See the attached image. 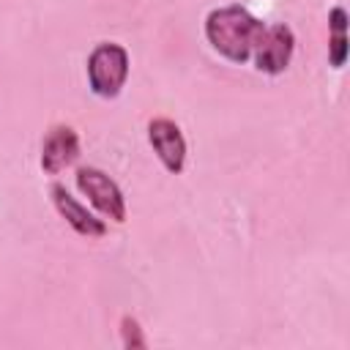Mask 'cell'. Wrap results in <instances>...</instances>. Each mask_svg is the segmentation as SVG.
I'll use <instances>...</instances> for the list:
<instances>
[{
    "mask_svg": "<svg viewBox=\"0 0 350 350\" xmlns=\"http://www.w3.org/2000/svg\"><path fill=\"white\" fill-rule=\"evenodd\" d=\"M202 30L213 52H219L230 63L243 66L252 60V52L265 30V22L257 19L249 8L230 3V5H219L208 11Z\"/></svg>",
    "mask_w": 350,
    "mask_h": 350,
    "instance_id": "obj_1",
    "label": "cell"
},
{
    "mask_svg": "<svg viewBox=\"0 0 350 350\" xmlns=\"http://www.w3.org/2000/svg\"><path fill=\"white\" fill-rule=\"evenodd\" d=\"M148 142L167 172L180 175L186 167V137L180 126L170 118H153L148 123Z\"/></svg>",
    "mask_w": 350,
    "mask_h": 350,
    "instance_id": "obj_5",
    "label": "cell"
},
{
    "mask_svg": "<svg viewBox=\"0 0 350 350\" xmlns=\"http://www.w3.org/2000/svg\"><path fill=\"white\" fill-rule=\"evenodd\" d=\"M49 194H52V202H55L57 213L71 224V230H74L77 235H85V238H101V235L107 232V221H104V219H96V216H93L77 197H71V194L66 191L63 183H52Z\"/></svg>",
    "mask_w": 350,
    "mask_h": 350,
    "instance_id": "obj_7",
    "label": "cell"
},
{
    "mask_svg": "<svg viewBox=\"0 0 350 350\" xmlns=\"http://www.w3.org/2000/svg\"><path fill=\"white\" fill-rule=\"evenodd\" d=\"M328 63L334 68H342L347 63V11L342 5H334L328 14Z\"/></svg>",
    "mask_w": 350,
    "mask_h": 350,
    "instance_id": "obj_8",
    "label": "cell"
},
{
    "mask_svg": "<svg viewBox=\"0 0 350 350\" xmlns=\"http://www.w3.org/2000/svg\"><path fill=\"white\" fill-rule=\"evenodd\" d=\"M129 79V52L123 44L101 41L88 55V85L98 98H115Z\"/></svg>",
    "mask_w": 350,
    "mask_h": 350,
    "instance_id": "obj_2",
    "label": "cell"
},
{
    "mask_svg": "<svg viewBox=\"0 0 350 350\" xmlns=\"http://www.w3.org/2000/svg\"><path fill=\"white\" fill-rule=\"evenodd\" d=\"M120 339H123V347H129V350H142V347H148V339H145V334H142V325H139V320L131 317V314H123V317H120Z\"/></svg>",
    "mask_w": 350,
    "mask_h": 350,
    "instance_id": "obj_9",
    "label": "cell"
},
{
    "mask_svg": "<svg viewBox=\"0 0 350 350\" xmlns=\"http://www.w3.org/2000/svg\"><path fill=\"white\" fill-rule=\"evenodd\" d=\"M77 159H79V134L66 123L52 126L41 142V170L46 175H57L66 167H71Z\"/></svg>",
    "mask_w": 350,
    "mask_h": 350,
    "instance_id": "obj_6",
    "label": "cell"
},
{
    "mask_svg": "<svg viewBox=\"0 0 350 350\" xmlns=\"http://www.w3.org/2000/svg\"><path fill=\"white\" fill-rule=\"evenodd\" d=\"M293 49H295V36H293V27L279 22V25H265L254 52H252V60H254V68L262 71V74H282L290 60H293Z\"/></svg>",
    "mask_w": 350,
    "mask_h": 350,
    "instance_id": "obj_4",
    "label": "cell"
},
{
    "mask_svg": "<svg viewBox=\"0 0 350 350\" xmlns=\"http://www.w3.org/2000/svg\"><path fill=\"white\" fill-rule=\"evenodd\" d=\"M77 189L88 197V202L109 221H126V197L120 186L98 167H79L77 170Z\"/></svg>",
    "mask_w": 350,
    "mask_h": 350,
    "instance_id": "obj_3",
    "label": "cell"
}]
</instances>
